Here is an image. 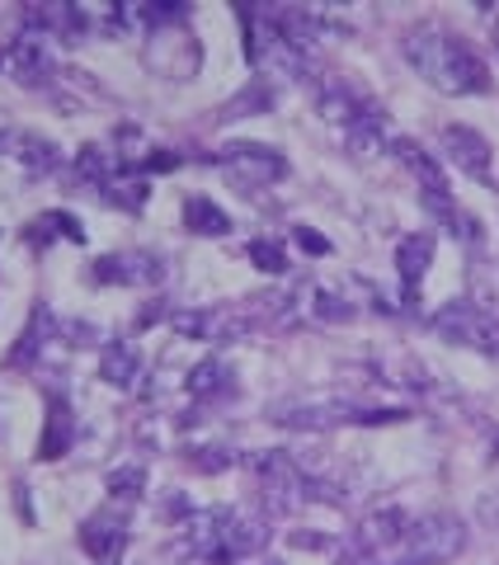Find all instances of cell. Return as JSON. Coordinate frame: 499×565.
Instances as JSON below:
<instances>
[{
    "mask_svg": "<svg viewBox=\"0 0 499 565\" xmlns=\"http://www.w3.org/2000/svg\"><path fill=\"white\" fill-rule=\"evenodd\" d=\"M405 47V62L420 71L424 81L434 85V90L443 95H457V99H467V95H486L490 90V66L486 57L461 39V33L453 29H438V24H415L401 39Z\"/></svg>",
    "mask_w": 499,
    "mask_h": 565,
    "instance_id": "6da1fadb",
    "label": "cell"
},
{
    "mask_svg": "<svg viewBox=\"0 0 499 565\" xmlns=\"http://www.w3.org/2000/svg\"><path fill=\"white\" fill-rule=\"evenodd\" d=\"M222 170H226L231 184L250 193V189L278 184L283 174H288V161H283L274 147H259V141H236V147L222 151Z\"/></svg>",
    "mask_w": 499,
    "mask_h": 565,
    "instance_id": "7a4b0ae2",
    "label": "cell"
},
{
    "mask_svg": "<svg viewBox=\"0 0 499 565\" xmlns=\"http://www.w3.org/2000/svg\"><path fill=\"white\" fill-rule=\"evenodd\" d=\"M438 156L443 161H453L461 174H471V180L490 184V141L471 132V128H448L438 137Z\"/></svg>",
    "mask_w": 499,
    "mask_h": 565,
    "instance_id": "3957f363",
    "label": "cell"
},
{
    "mask_svg": "<svg viewBox=\"0 0 499 565\" xmlns=\"http://www.w3.org/2000/svg\"><path fill=\"white\" fill-rule=\"evenodd\" d=\"M429 255H434V245L424 241V236H405V241H401L396 264H401V278H405V292H410V297L420 292L424 269H429Z\"/></svg>",
    "mask_w": 499,
    "mask_h": 565,
    "instance_id": "277c9868",
    "label": "cell"
},
{
    "mask_svg": "<svg viewBox=\"0 0 499 565\" xmlns=\"http://www.w3.org/2000/svg\"><path fill=\"white\" fill-rule=\"evenodd\" d=\"M184 226H189V232H199V236H226V232H231V217H226L217 203L189 199V207H184Z\"/></svg>",
    "mask_w": 499,
    "mask_h": 565,
    "instance_id": "5b68a950",
    "label": "cell"
},
{
    "mask_svg": "<svg viewBox=\"0 0 499 565\" xmlns=\"http://www.w3.org/2000/svg\"><path fill=\"white\" fill-rule=\"evenodd\" d=\"M123 542H128L123 523H109V519H91V523H85V552H91V556L114 561Z\"/></svg>",
    "mask_w": 499,
    "mask_h": 565,
    "instance_id": "8992f818",
    "label": "cell"
},
{
    "mask_svg": "<svg viewBox=\"0 0 499 565\" xmlns=\"http://www.w3.org/2000/svg\"><path fill=\"white\" fill-rule=\"evenodd\" d=\"M250 259H259V269H269V274L288 269V255H283L278 245H269V241H255V245H250Z\"/></svg>",
    "mask_w": 499,
    "mask_h": 565,
    "instance_id": "52a82bcc",
    "label": "cell"
},
{
    "mask_svg": "<svg viewBox=\"0 0 499 565\" xmlns=\"http://www.w3.org/2000/svg\"><path fill=\"white\" fill-rule=\"evenodd\" d=\"M297 241L307 245L311 255H330V241H320V236H311V232H297Z\"/></svg>",
    "mask_w": 499,
    "mask_h": 565,
    "instance_id": "ba28073f",
    "label": "cell"
}]
</instances>
